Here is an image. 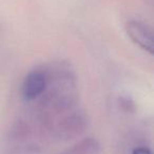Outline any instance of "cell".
Returning a JSON list of instances; mask_svg holds the SVG:
<instances>
[{
	"label": "cell",
	"instance_id": "cell-1",
	"mask_svg": "<svg viewBox=\"0 0 154 154\" xmlns=\"http://www.w3.org/2000/svg\"><path fill=\"white\" fill-rule=\"evenodd\" d=\"M47 84L48 80L45 73L41 71H32L23 80L21 88L22 97L28 101L34 100L45 93Z\"/></svg>",
	"mask_w": 154,
	"mask_h": 154
},
{
	"label": "cell",
	"instance_id": "cell-2",
	"mask_svg": "<svg viewBox=\"0 0 154 154\" xmlns=\"http://www.w3.org/2000/svg\"><path fill=\"white\" fill-rule=\"evenodd\" d=\"M127 33L131 40L150 54L154 52V40L151 30L138 21H130L127 24Z\"/></svg>",
	"mask_w": 154,
	"mask_h": 154
},
{
	"label": "cell",
	"instance_id": "cell-3",
	"mask_svg": "<svg viewBox=\"0 0 154 154\" xmlns=\"http://www.w3.org/2000/svg\"><path fill=\"white\" fill-rule=\"evenodd\" d=\"M87 122L86 116L82 112H74L60 120L58 124V132L61 137H75L84 132Z\"/></svg>",
	"mask_w": 154,
	"mask_h": 154
},
{
	"label": "cell",
	"instance_id": "cell-4",
	"mask_svg": "<svg viewBox=\"0 0 154 154\" xmlns=\"http://www.w3.org/2000/svg\"><path fill=\"white\" fill-rule=\"evenodd\" d=\"M100 143L93 137H88L74 145L66 154H99Z\"/></svg>",
	"mask_w": 154,
	"mask_h": 154
},
{
	"label": "cell",
	"instance_id": "cell-5",
	"mask_svg": "<svg viewBox=\"0 0 154 154\" xmlns=\"http://www.w3.org/2000/svg\"><path fill=\"white\" fill-rule=\"evenodd\" d=\"M132 154H152L151 151H150L148 148H143V147H139L134 149Z\"/></svg>",
	"mask_w": 154,
	"mask_h": 154
}]
</instances>
